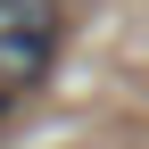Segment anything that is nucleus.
Instances as JSON below:
<instances>
[{
  "instance_id": "2",
  "label": "nucleus",
  "mask_w": 149,
  "mask_h": 149,
  "mask_svg": "<svg viewBox=\"0 0 149 149\" xmlns=\"http://www.w3.org/2000/svg\"><path fill=\"white\" fill-rule=\"evenodd\" d=\"M0 116H8V91H0Z\"/></svg>"
},
{
  "instance_id": "1",
  "label": "nucleus",
  "mask_w": 149,
  "mask_h": 149,
  "mask_svg": "<svg viewBox=\"0 0 149 149\" xmlns=\"http://www.w3.org/2000/svg\"><path fill=\"white\" fill-rule=\"evenodd\" d=\"M58 50V0H0V83H33Z\"/></svg>"
}]
</instances>
